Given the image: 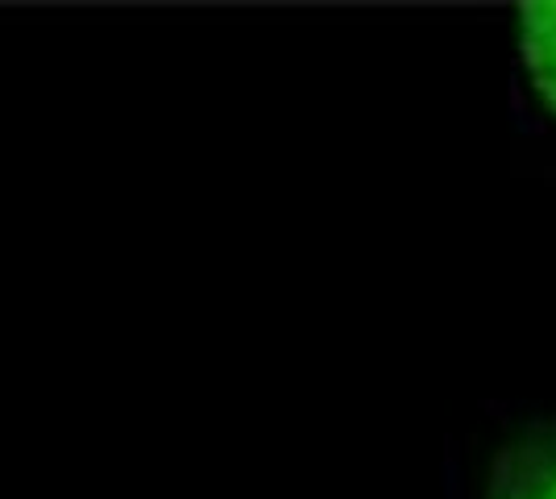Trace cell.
Wrapping results in <instances>:
<instances>
[{
	"mask_svg": "<svg viewBox=\"0 0 556 499\" xmlns=\"http://www.w3.org/2000/svg\"><path fill=\"white\" fill-rule=\"evenodd\" d=\"M486 499H556V428H535L498 453Z\"/></svg>",
	"mask_w": 556,
	"mask_h": 499,
	"instance_id": "cell-1",
	"label": "cell"
},
{
	"mask_svg": "<svg viewBox=\"0 0 556 499\" xmlns=\"http://www.w3.org/2000/svg\"><path fill=\"white\" fill-rule=\"evenodd\" d=\"M519 59L535 96L556 117V0H532L519 9Z\"/></svg>",
	"mask_w": 556,
	"mask_h": 499,
	"instance_id": "cell-2",
	"label": "cell"
}]
</instances>
